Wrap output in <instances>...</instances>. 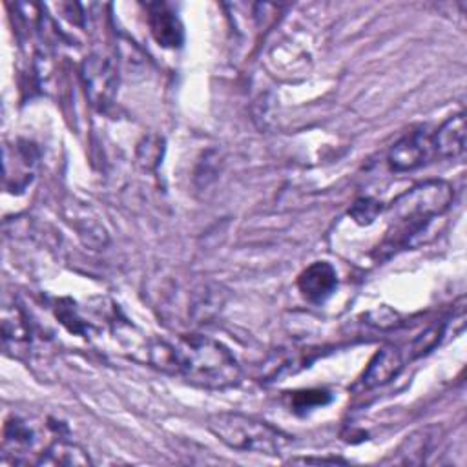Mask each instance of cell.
I'll use <instances>...</instances> for the list:
<instances>
[{
  "instance_id": "52a82bcc",
  "label": "cell",
  "mask_w": 467,
  "mask_h": 467,
  "mask_svg": "<svg viewBox=\"0 0 467 467\" xmlns=\"http://www.w3.org/2000/svg\"><path fill=\"white\" fill-rule=\"evenodd\" d=\"M38 162V150L27 140H18L4 150L5 186L9 192H22L33 179Z\"/></svg>"
},
{
  "instance_id": "30bf717a",
  "label": "cell",
  "mask_w": 467,
  "mask_h": 467,
  "mask_svg": "<svg viewBox=\"0 0 467 467\" xmlns=\"http://www.w3.org/2000/svg\"><path fill=\"white\" fill-rule=\"evenodd\" d=\"M401 368H403V358L400 348L394 345H385L370 358L358 385L361 389L381 387L390 379H394Z\"/></svg>"
},
{
  "instance_id": "ac0fdd59",
  "label": "cell",
  "mask_w": 467,
  "mask_h": 467,
  "mask_svg": "<svg viewBox=\"0 0 467 467\" xmlns=\"http://www.w3.org/2000/svg\"><path fill=\"white\" fill-rule=\"evenodd\" d=\"M330 394L327 390H297L290 398V405L296 412H306L316 407H323L330 401Z\"/></svg>"
},
{
  "instance_id": "7a4b0ae2",
  "label": "cell",
  "mask_w": 467,
  "mask_h": 467,
  "mask_svg": "<svg viewBox=\"0 0 467 467\" xmlns=\"http://www.w3.org/2000/svg\"><path fill=\"white\" fill-rule=\"evenodd\" d=\"M171 374L182 376L188 383L223 390L241 381V367L234 354L219 341L190 334L168 341Z\"/></svg>"
},
{
  "instance_id": "277c9868",
  "label": "cell",
  "mask_w": 467,
  "mask_h": 467,
  "mask_svg": "<svg viewBox=\"0 0 467 467\" xmlns=\"http://www.w3.org/2000/svg\"><path fill=\"white\" fill-rule=\"evenodd\" d=\"M44 431L38 427V423L20 418V416H11L5 420L4 425V440H2V449H4V458L11 460L13 463H29L33 462L29 456L38 454V443L42 441Z\"/></svg>"
},
{
  "instance_id": "7c38bea8",
  "label": "cell",
  "mask_w": 467,
  "mask_h": 467,
  "mask_svg": "<svg viewBox=\"0 0 467 467\" xmlns=\"http://www.w3.org/2000/svg\"><path fill=\"white\" fill-rule=\"evenodd\" d=\"M432 151L440 159H458L465 151V117L463 113L449 115L431 135Z\"/></svg>"
},
{
  "instance_id": "9c48e42d",
  "label": "cell",
  "mask_w": 467,
  "mask_h": 467,
  "mask_svg": "<svg viewBox=\"0 0 467 467\" xmlns=\"http://www.w3.org/2000/svg\"><path fill=\"white\" fill-rule=\"evenodd\" d=\"M148 26L151 36L162 47H179L184 40V29L179 16L164 2L146 4Z\"/></svg>"
},
{
  "instance_id": "4fadbf2b",
  "label": "cell",
  "mask_w": 467,
  "mask_h": 467,
  "mask_svg": "<svg viewBox=\"0 0 467 467\" xmlns=\"http://www.w3.org/2000/svg\"><path fill=\"white\" fill-rule=\"evenodd\" d=\"M36 465H47V467L91 465V458L78 443L69 441L66 438H57L46 445L42 454L36 458Z\"/></svg>"
},
{
  "instance_id": "2e32d148",
  "label": "cell",
  "mask_w": 467,
  "mask_h": 467,
  "mask_svg": "<svg viewBox=\"0 0 467 467\" xmlns=\"http://www.w3.org/2000/svg\"><path fill=\"white\" fill-rule=\"evenodd\" d=\"M383 212V206L379 201L372 197H359L354 201V204L348 210V215L361 226H368L376 221V217Z\"/></svg>"
},
{
  "instance_id": "d6986e66",
  "label": "cell",
  "mask_w": 467,
  "mask_h": 467,
  "mask_svg": "<svg viewBox=\"0 0 467 467\" xmlns=\"http://www.w3.org/2000/svg\"><path fill=\"white\" fill-rule=\"evenodd\" d=\"M294 463L299 462V463H345L343 460H337V458H294L292 460Z\"/></svg>"
},
{
  "instance_id": "8fae6325",
  "label": "cell",
  "mask_w": 467,
  "mask_h": 467,
  "mask_svg": "<svg viewBox=\"0 0 467 467\" xmlns=\"http://www.w3.org/2000/svg\"><path fill=\"white\" fill-rule=\"evenodd\" d=\"M31 341V327L27 316L18 305L5 306L2 312V343L5 354L20 358Z\"/></svg>"
},
{
  "instance_id": "5b68a950",
  "label": "cell",
  "mask_w": 467,
  "mask_h": 467,
  "mask_svg": "<svg viewBox=\"0 0 467 467\" xmlns=\"http://www.w3.org/2000/svg\"><path fill=\"white\" fill-rule=\"evenodd\" d=\"M80 78L86 97L95 108L104 109L111 104L117 88V73L108 58L100 55L86 57L80 64Z\"/></svg>"
},
{
  "instance_id": "9a60e30c",
  "label": "cell",
  "mask_w": 467,
  "mask_h": 467,
  "mask_svg": "<svg viewBox=\"0 0 467 467\" xmlns=\"http://www.w3.org/2000/svg\"><path fill=\"white\" fill-rule=\"evenodd\" d=\"M162 153H164V139L155 133H150L137 146V162L144 170H155L161 164Z\"/></svg>"
},
{
  "instance_id": "3957f363",
  "label": "cell",
  "mask_w": 467,
  "mask_h": 467,
  "mask_svg": "<svg viewBox=\"0 0 467 467\" xmlns=\"http://www.w3.org/2000/svg\"><path fill=\"white\" fill-rule=\"evenodd\" d=\"M206 425L224 445L243 452L275 456L290 443V436L281 429L235 410L215 412L208 418Z\"/></svg>"
},
{
  "instance_id": "e0dca14e",
  "label": "cell",
  "mask_w": 467,
  "mask_h": 467,
  "mask_svg": "<svg viewBox=\"0 0 467 467\" xmlns=\"http://www.w3.org/2000/svg\"><path fill=\"white\" fill-rule=\"evenodd\" d=\"M445 334V323H434L429 328H425L420 336H416V339L410 345V356L412 358H420L427 352H431L443 337Z\"/></svg>"
},
{
  "instance_id": "5bb4252c",
  "label": "cell",
  "mask_w": 467,
  "mask_h": 467,
  "mask_svg": "<svg viewBox=\"0 0 467 467\" xmlns=\"http://www.w3.org/2000/svg\"><path fill=\"white\" fill-rule=\"evenodd\" d=\"M431 447V436L427 434V431H418L412 432L410 436L405 438V441L400 445L398 458L394 460L396 463H421L425 460V454L429 452Z\"/></svg>"
},
{
  "instance_id": "6da1fadb",
  "label": "cell",
  "mask_w": 467,
  "mask_h": 467,
  "mask_svg": "<svg viewBox=\"0 0 467 467\" xmlns=\"http://www.w3.org/2000/svg\"><path fill=\"white\" fill-rule=\"evenodd\" d=\"M452 199V186L440 179L423 181L398 195L387 208L389 230L378 246V257L420 244L431 223L451 208Z\"/></svg>"
},
{
  "instance_id": "ba28073f",
  "label": "cell",
  "mask_w": 467,
  "mask_h": 467,
  "mask_svg": "<svg viewBox=\"0 0 467 467\" xmlns=\"http://www.w3.org/2000/svg\"><path fill=\"white\" fill-rule=\"evenodd\" d=\"M337 286V274L327 261H316L308 265L297 277V288L310 303L327 301Z\"/></svg>"
},
{
  "instance_id": "8992f818",
  "label": "cell",
  "mask_w": 467,
  "mask_h": 467,
  "mask_svg": "<svg viewBox=\"0 0 467 467\" xmlns=\"http://www.w3.org/2000/svg\"><path fill=\"white\" fill-rule=\"evenodd\" d=\"M432 153L431 133L425 128L407 131L389 151V166L394 171H410L427 162Z\"/></svg>"
}]
</instances>
